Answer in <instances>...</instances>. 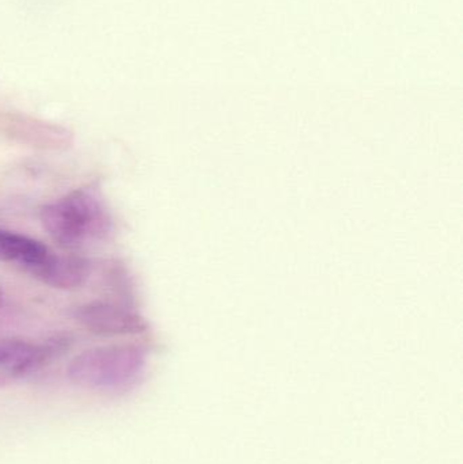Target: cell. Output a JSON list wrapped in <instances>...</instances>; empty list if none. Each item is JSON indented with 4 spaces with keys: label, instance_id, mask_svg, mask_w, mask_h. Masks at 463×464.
I'll return each mask as SVG.
<instances>
[{
    "label": "cell",
    "instance_id": "cell-1",
    "mask_svg": "<svg viewBox=\"0 0 463 464\" xmlns=\"http://www.w3.org/2000/svg\"><path fill=\"white\" fill-rule=\"evenodd\" d=\"M40 220L49 237L64 248H81L105 240L113 232V219L105 200L94 188H81L46 204Z\"/></svg>",
    "mask_w": 463,
    "mask_h": 464
},
{
    "label": "cell",
    "instance_id": "cell-2",
    "mask_svg": "<svg viewBox=\"0 0 463 464\" xmlns=\"http://www.w3.org/2000/svg\"><path fill=\"white\" fill-rule=\"evenodd\" d=\"M147 367V353L135 343H111L82 352L71 360V383L87 392L121 394L138 386Z\"/></svg>",
    "mask_w": 463,
    "mask_h": 464
},
{
    "label": "cell",
    "instance_id": "cell-3",
    "mask_svg": "<svg viewBox=\"0 0 463 464\" xmlns=\"http://www.w3.org/2000/svg\"><path fill=\"white\" fill-rule=\"evenodd\" d=\"M73 318L84 329L105 337L139 334L147 329L146 322L139 314L116 303H86L73 311Z\"/></svg>",
    "mask_w": 463,
    "mask_h": 464
},
{
    "label": "cell",
    "instance_id": "cell-4",
    "mask_svg": "<svg viewBox=\"0 0 463 464\" xmlns=\"http://www.w3.org/2000/svg\"><path fill=\"white\" fill-rule=\"evenodd\" d=\"M53 352V343L38 345L19 338H3L0 340V387L37 372L51 359Z\"/></svg>",
    "mask_w": 463,
    "mask_h": 464
},
{
    "label": "cell",
    "instance_id": "cell-5",
    "mask_svg": "<svg viewBox=\"0 0 463 464\" xmlns=\"http://www.w3.org/2000/svg\"><path fill=\"white\" fill-rule=\"evenodd\" d=\"M90 273L92 265L87 259L72 254L62 256L51 251L40 265L30 270L29 275L53 288L75 289L86 284Z\"/></svg>",
    "mask_w": 463,
    "mask_h": 464
},
{
    "label": "cell",
    "instance_id": "cell-6",
    "mask_svg": "<svg viewBox=\"0 0 463 464\" xmlns=\"http://www.w3.org/2000/svg\"><path fill=\"white\" fill-rule=\"evenodd\" d=\"M51 248L34 237L0 228V262H11L27 273L51 254Z\"/></svg>",
    "mask_w": 463,
    "mask_h": 464
},
{
    "label": "cell",
    "instance_id": "cell-7",
    "mask_svg": "<svg viewBox=\"0 0 463 464\" xmlns=\"http://www.w3.org/2000/svg\"><path fill=\"white\" fill-rule=\"evenodd\" d=\"M3 303H5V292H3V289H0V305H3Z\"/></svg>",
    "mask_w": 463,
    "mask_h": 464
}]
</instances>
